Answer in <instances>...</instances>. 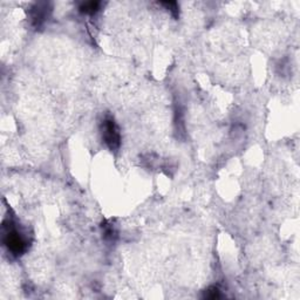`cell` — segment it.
<instances>
[{"label":"cell","mask_w":300,"mask_h":300,"mask_svg":"<svg viewBox=\"0 0 300 300\" xmlns=\"http://www.w3.org/2000/svg\"><path fill=\"white\" fill-rule=\"evenodd\" d=\"M100 2L99 1H88L84 2L81 6H80V11L85 14H94L99 11L100 8Z\"/></svg>","instance_id":"277c9868"},{"label":"cell","mask_w":300,"mask_h":300,"mask_svg":"<svg viewBox=\"0 0 300 300\" xmlns=\"http://www.w3.org/2000/svg\"><path fill=\"white\" fill-rule=\"evenodd\" d=\"M101 134H102L103 142H105L109 149L112 151L118 149L121 136L114 117L107 115V116L103 118L102 123H101Z\"/></svg>","instance_id":"7a4b0ae2"},{"label":"cell","mask_w":300,"mask_h":300,"mask_svg":"<svg viewBox=\"0 0 300 300\" xmlns=\"http://www.w3.org/2000/svg\"><path fill=\"white\" fill-rule=\"evenodd\" d=\"M204 297L209 299H216V298H219L221 295H219V290L217 289V287H210V289H208L206 291V296Z\"/></svg>","instance_id":"5b68a950"},{"label":"cell","mask_w":300,"mask_h":300,"mask_svg":"<svg viewBox=\"0 0 300 300\" xmlns=\"http://www.w3.org/2000/svg\"><path fill=\"white\" fill-rule=\"evenodd\" d=\"M4 245L7 248L8 252L13 256H22L27 249V240L23 236L18 229L14 227L13 223L8 222V225L4 224V237H2Z\"/></svg>","instance_id":"6da1fadb"},{"label":"cell","mask_w":300,"mask_h":300,"mask_svg":"<svg viewBox=\"0 0 300 300\" xmlns=\"http://www.w3.org/2000/svg\"><path fill=\"white\" fill-rule=\"evenodd\" d=\"M32 22L35 27H39L47 19V4H37L31 11Z\"/></svg>","instance_id":"3957f363"}]
</instances>
